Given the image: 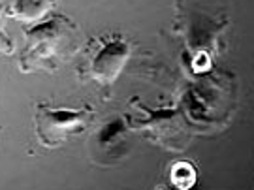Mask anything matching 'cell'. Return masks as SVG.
Listing matches in <instances>:
<instances>
[{
  "label": "cell",
  "mask_w": 254,
  "mask_h": 190,
  "mask_svg": "<svg viewBox=\"0 0 254 190\" xmlns=\"http://www.w3.org/2000/svg\"><path fill=\"white\" fill-rule=\"evenodd\" d=\"M94 119L92 108H53L49 104H38L34 111V125L40 143L46 147H59L70 137L85 132Z\"/></svg>",
  "instance_id": "obj_1"
},
{
  "label": "cell",
  "mask_w": 254,
  "mask_h": 190,
  "mask_svg": "<svg viewBox=\"0 0 254 190\" xmlns=\"http://www.w3.org/2000/svg\"><path fill=\"white\" fill-rule=\"evenodd\" d=\"M68 36H75V27L64 17L51 19L49 23H44L36 30L28 32L30 44L27 47V61H23V64L27 63V70L36 68V64H53L55 57L66 53L63 49H66L68 42L73 44L75 38L68 40ZM55 66H57V61H55Z\"/></svg>",
  "instance_id": "obj_2"
},
{
  "label": "cell",
  "mask_w": 254,
  "mask_h": 190,
  "mask_svg": "<svg viewBox=\"0 0 254 190\" xmlns=\"http://www.w3.org/2000/svg\"><path fill=\"white\" fill-rule=\"evenodd\" d=\"M87 51L89 53H87V64H85L87 66L85 75L102 83L115 81L123 64L130 57V46L121 36L92 40Z\"/></svg>",
  "instance_id": "obj_3"
},
{
  "label": "cell",
  "mask_w": 254,
  "mask_h": 190,
  "mask_svg": "<svg viewBox=\"0 0 254 190\" xmlns=\"http://www.w3.org/2000/svg\"><path fill=\"white\" fill-rule=\"evenodd\" d=\"M172 183L179 190H189L196 183V172L189 162H177L172 170Z\"/></svg>",
  "instance_id": "obj_4"
}]
</instances>
